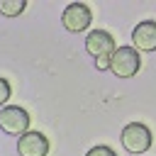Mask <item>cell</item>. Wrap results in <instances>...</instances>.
<instances>
[{
  "label": "cell",
  "mask_w": 156,
  "mask_h": 156,
  "mask_svg": "<svg viewBox=\"0 0 156 156\" xmlns=\"http://www.w3.org/2000/svg\"><path fill=\"white\" fill-rule=\"evenodd\" d=\"M119 141H122L124 151L139 156V154H146V151L151 149L154 136H151V129H149L146 124H141V122H129V124L122 129Z\"/></svg>",
  "instance_id": "obj_1"
},
{
  "label": "cell",
  "mask_w": 156,
  "mask_h": 156,
  "mask_svg": "<svg viewBox=\"0 0 156 156\" xmlns=\"http://www.w3.org/2000/svg\"><path fill=\"white\" fill-rule=\"evenodd\" d=\"M141 66V56L134 46H117L115 54L110 56V71L117 76V78H132L136 76Z\"/></svg>",
  "instance_id": "obj_2"
},
{
  "label": "cell",
  "mask_w": 156,
  "mask_h": 156,
  "mask_svg": "<svg viewBox=\"0 0 156 156\" xmlns=\"http://www.w3.org/2000/svg\"><path fill=\"white\" fill-rule=\"evenodd\" d=\"M0 129L10 136H22L29 132V112L20 105H5L0 110Z\"/></svg>",
  "instance_id": "obj_3"
},
{
  "label": "cell",
  "mask_w": 156,
  "mask_h": 156,
  "mask_svg": "<svg viewBox=\"0 0 156 156\" xmlns=\"http://www.w3.org/2000/svg\"><path fill=\"white\" fill-rule=\"evenodd\" d=\"M90 22H93V12H90V7L83 5V2H71V5H66V10L61 12V24H63L68 32H73V34L85 32V29L90 27Z\"/></svg>",
  "instance_id": "obj_4"
},
{
  "label": "cell",
  "mask_w": 156,
  "mask_h": 156,
  "mask_svg": "<svg viewBox=\"0 0 156 156\" xmlns=\"http://www.w3.org/2000/svg\"><path fill=\"white\" fill-rule=\"evenodd\" d=\"M115 37L110 34V32H105V29H93V32H88V37H85V51L98 61V58H110L112 54H115Z\"/></svg>",
  "instance_id": "obj_5"
},
{
  "label": "cell",
  "mask_w": 156,
  "mask_h": 156,
  "mask_svg": "<svg viewBox=\"0 0 156 156\" xmlns=\"http://www.w3.org/2000/svg\"><path fill=\"white\" fill-rule=\"evenodd\" d=\"M17 154L20 156H46L49 154V139L41 132H27L17 139Z\"/></svg>",
  "instance_id": "obj_6"
},
{
  "label": "cell",
  "mask_w": 156,
  "mask_h": 156,
  "mask_svg": "<svg viewBox=\"0 0 156 156\" xmlns=\"http://www.w3.org/2000/svg\"><path fill=\"white\" fill-rule=\"evenodd\" d=\"M132 46L136 51H156V22L144 20L132 29Z\"/></svg>",
  "instance_id": "obj_7"
},
{
  "label": "cell",
  "mask_w": 156,
  "mask_h": 156,
  "mask_svg": "<svg viewBox=\"0 0 156 156\" xmlns=\"http://www.w3.org/2000/svg\"><path fill=\"white\" fill-rule=\"evenodd\" d=\"M24 7H27L24 0H0V15L5 17H17L24 12Z\"/></svg>",
  "instance_id": "obj_8"
},
{
  "label": "cell",
  "mask_w": 156,
  "mask_h": 156,
  "mask_svg": "<svg viewBox=\"0 0 156 156\" xmlns=\"http://www.w3.org/2000/svg\"><path fill=\"white\" fill-rule=\"evenodd\" d=\"M10 93H12V88H10L7 78H0V107H5V102L10 100Z\"/></svg>",
  "instance_id": "obj_9"
},
{
  "label": "cell",
  "mask_w": 156,
  "mask_h": 156,
  "mask_svg": "<svg viewBox=\"0 0 156 156\" xmlns=\"http://www.w3.org/2000/svg\"><path fill=\"white\" fill-rule=\"evenodd\" d=\"M85 156H117V154H115L110 146H105V144H98V146H93V149H90Z\"/></svg>",
  "instance_id": "obj_10"
}]
</instances>
